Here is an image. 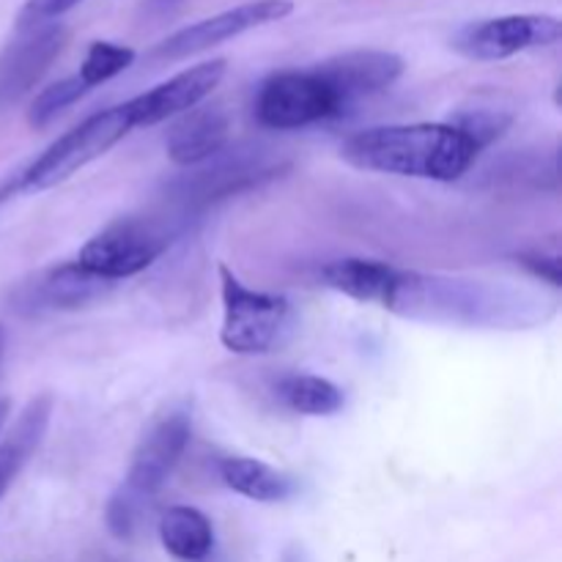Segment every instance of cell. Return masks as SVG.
<instances>
[{
    "instance_id": "6da1fadb",
    "label": "cell",
    "mask_w": 562,
    "mask_h": 562,
    "mask_svg": "<svg viewBox=\"0 0 562 562\" xmlns=\"http://www.w3.org/2000/svg\"><path fill=\"white\" fill-rule=\"evenodd\" d=\"M384 307L409 322L477 329H530L549 322L554 313L552 302L536 291L401 269L395 272Z\"/></svg>"
},
{
    "instance_id": "7a4b0ae2",
    "label": "cell",
    "mask_w": 562,
    "mask_h": 562,
    "mask_svg": "<svg viewBox=\"0 0 562 562\" xmlns=\"http://www.w3.org/2000/svg\"><path fill=\"white\" fill-rule=\"evenodd\" d=\"M483 148L456 124H390L357 132L344 143V159L360 170L409 179L456 181Z\"/></svg>"
},
{
    "instance_id": "3957f363",
    "label": "cell",
    "mask_w": 562,
    "mask_h": 562,
    "mask_svg": "<svg viewBox=\"0 0 562 562\" xmlns=\"http://www.w3.org/2000/svg\"><path fill=\"white\" fill-rule=\"evenodd\" d=\"M181 231L184 225L173 217L115 220L82 245L75 261L86 272L115 283L151 267Z\"/></svg>"
},
{
    "instance_id": "277c9868",
    "label": "cell",
    "mask_w": 562,
    "mask_h": 562,
    "mask_svg": "<svg viewBox=\"0 0 562 562\" xmlns=\"http://www.w3.org/2000/svg\"><path fill=\"white\" fill-rule=\"evenodd\" d=\"M132 130H135V124H132L126 104H115V108L88 115L86 121H80L75 130L64 132L47 151L38 154L22 170L20 190L42 192L49 187H58L60 181L71 179L77 170L108 154Z\"/></svg>"
},
{
    "instance_id": "5b68a950",
    "label": "cell",
    "mask_w": 562,
    "mask_h": 562,
    "mask_svg": "<svg viewBox=\"0 0 562 562\" xmlns=\"http://www.w3.org/2000/svg\"><path fill=\"white\" fill-rule=\"evenodd\" d=\"M280 170H283V165L269 159L258 148H245V151L228 154V157L217 154L170 187L168 206L173 212L170 217L179 220L187 228L192 214L206 212L209 206H214L223 198L236 195V192L252 190V187L280 176Z\"/></svg>"
},
{
    "instance_id": "8992f818",
    "label": "cell",
    "mask_w": 562,
    "mask_h": 562,
    "mask_svg": "<svg viewBox=\"0 0 562 562\" xmlns=\"http://www.w3.org/2000/svg\"><path fill=\"white\" fill-rule=\"evenodd\" d=\"M223 283V327L220 340L234 355H267L283 340L291 318V302L280 294L252 291L231 272L220 267Z\"/></svg>"
},
{
    "instance_id": "52a82bcc",
    "label": "cell",
    "mask_w": 562,
    "mask_h": 562,
    "mask_svg": "<svg viewBox=\"0 0 562 562\" xmlns=\"http://www.w3.org/2000/svg\"><path fill=\"white\" fill-rule=\"evenodd\" d=\"M344 99L318 69H285L267 77L256 93V119L267 130H302L346 113Z\"/></svg>"
},
{
    "instance_id": "ba28073f",
    "label": "cell",
    "mask_w": 562,
    "mask_h": 562,
    "mask_svg": "<svg viewBox=\"0 0 562 562\" xmlns=\"http://www.w3.org/2000/svg\"><path fill=\"white\" fill-rule=\"evenodd\" d=\"M192 439V415L190 409H170L168 415L159 417L132 453L130 472H126L121 488L137 497L140 503L151 499L154 494L162 492L165 483L170 481L179 461L184 459Z\"/></svg>"
},
{
    "instance_id": "9c48e42d",
    "label": "cell",
    "mask_w": 562,
    "mask_h": 562,
    "mask_svg": "<svg viewBox=\"0 0 562 562\" xmlns=\"http://www.w3.org/2000/svg\"><path fill=\"white\" fill-rule=\"evenodd\" d=\"M560 36L562 25L558 16L508 14L464 25L453 36V47L470 60H505L525 49L552 47Z\"/></svg>"
},
{
    "instance_id": "30bf717a",
    "label": "cell",
    "mask_w": 562,
    "mask_h": 562,
    "mask_svg": "<svg viewBox=\"0 0 562 562\" xmlns=\"http://www.w3.org/2000/svg\"><path fill=\"white\" fill-rule=\"evenodd\" d=\"M291 11H294L291 0H250V3H241L223 11V14L206 16V20L195 22V25L181 27L173 36L159 42L151 55L157 60L190 58V55L217 47V44L228 42V38L241 36V33L252 31V27L285 20Z\"/></svg>"
},
{
    "instance_id": "8fae6325",
    "label": "cell",
    "mask_w": 562,
    "mask_h": 562,
    "mask_svg": "<svg viewBox=\"0 0 562 562\" xmlns=\"http://www.w3.org/2000/svg\"><path fill=\"white\" fill-rule=\"evenodd\" d=\"M66 27L49 22L20 31V36L0 53V108L20 102L42 80L66 47Z\"/></svg>"
},
{
    "instance_id": "7c38bea8",
    "label": "cell",
    "mask_w": 562,
    "mask_h": 562,
    "mask_svg": "<svg viewBox=\"0 0 562 562\" xmlns=\"http://www.w3.org/2000/svg\"><path fill=\"white\" fill-rule=\"evenodd\" d=\"M115 283L86 272L77 261L64 263V267L38 272L36 278L16 285L11 296V307L22 316H36V313L49 311H75V307L88 305L108 294Z\"/></svg>"
},
{
    "instance_id": "4fadbf2b",
    "label": "cell",
    "mask_w": 562,
    "mask_h": 562,
    "mask_svg": "<svg viewBox=\"0 0 562 562\" xmlns=\"http://www.w3.org/2000/svg\"><path fill=\"white\" fill-rule=\"evenodd\" d=\"M225 77V60H203V64L192 66V69L181 71V75L170 77V80L159 82L151 91L140 93V97L130 99L126 110L135 126H154L159 121L176 119V115L187 113V110L198 108L220 80Z\"/></svg>"
},
{
    "instance_id": "5bb4252c",
    "label": "cell",
    "mask_w": 562,
    "mask_h": 562,
    "mask_svg": "<svg viewBox=\"0 0 562 562\" xmlns=\"http://www.w3.org/2000/svg\"><path fill=\"white\" fill-rule=\"evenodd\" d=\"M316 69L338 91L346 108H351L360 99L387 91L404 75V60L384 49H355L324 60Z\"/></svg>"
},
{
    "instance_id": "9a60e30c",
    "label": "cell",
    "mask_w": 562,
    "mask_h": 562,
    "mask_svg": "<svg viewBox=\"0 0 562 562\" xmlns=\"http://www.w3.org/2000/svg\"><path fill=\"white\" fill-rule=\"evenodd\" d=\"M231 119L223 108H192L168 132V157L181 168H198L225 151Z\"/></svg>"
},
{
    "instance_id": "2e32d148",
    "label": "cell",
    "mask_w": 562,
    "mask_h": 562,
    "mask_svg": "<svg viewBox=\"0 0 562 562\" xmlns=\"http://www.w3.org/2000/svg\"><path fill=\"white\" fill-rule=\"evenodd\" d=\"M49 417H53V395H36V398L22 409V415L16 417L9 437L0 442V497L9 492L11 483H14L16 475L22 472V467H25L27 461H31V456L38 450V445H42L44 434H47L49 428Z\"/></svg>"
},
{
    "instance_id": "e0dca14e",
    "label": "cell",
    "mask_w": 562,
    "mask_h": 562,
    "mask_svg": "<svg viewBox=\"0 0 562 562\" xmlns=\"http://www.w3.org/2000/svg\"><path fill=\"white\" fill-rule=\"evenodd\" d=\"M398 269L371 258H340L322 269V283L338 294L357 302H379L384 305Z\"/></svg>"
},
{
    "instance_id": "ac0fdd59",
    "label": "cell",
    "mask_w": 562,
    "mask_h": 562,
    "mask_svg": "<svg viewBox=\"0 0 562 562\" xmlns=\"http://www.w3.org/2000/svg\"><path fill=\"white\" fill-rule=\"evenodd\" d=\"M220 477L231 492L252 503H283L296 492L294 477L247 456H228L220 461Z\"/></svg>"
},
{
    "instance_id": "d6986e66",
    "label": "cell",
    "mask_w": 562,
    "mask_h": 562,
    "mask_svg": "<svg viewBox=\"0 0 562 562\" xmlns=\"http://www.w3.org/2000/svg\"><path fill=\"white\" fill-rule=\"evenodd\" d=\"M159 541L176 560L201 562L214 549V527L190 505H173L159 519Z\"/></svg>"
},
{
    "instance_id": "ffe728a7",
    "label": "cell",
    "mask_w": 562,
    "mask_h": 562,
    "mask_svg": "<svg viewBox=\"0 0 562 562\" xmlns=\"http://www.w3.org/2000/svg\"><path fill=\"white\" fill-rule=\"evenodd\" d=\"M278 395L289 409L313 417H329L344 409L346 404V395L338 384H333L329 379L313 376V373L285 376L278 384Z\"/></svg>"
},
{
    "instance_id": "44dd1931",
    "label": "cell",
    "mask_w": 562,
    "mask_h": 562,
    "mask_svg": "<svg viewBox=\"0 0 562 562\" xmlns=\"http://www.w3.org/2000/svg\"><path fill=\"white\" fill-rule=\"evenodd\" d=\"M132 60H135V49L121 47V44L113 42H93L91 47H88L86 60H82L77 77H80V80L86 82L88 91H91V88L102 86V82L113 80L115 75L130 69Z\"/></svg>"
},
{
    "instance_id": "7402d4cb",
    "label": "cell",
    "mask_w": 562,
    "mask_h": 562,
    "mask_svg": "<svg viewBox=\"0 0 562 562\" xmlns=\"http://www.w3.org/2000/svg\"><path fill=\"white\" fill-rule=\"evenodd\" d=\"M86 93L88 88L80 77H64V80L47 86L36 99H33L31 110H27V121H31V126H47L55 115L64 113L69 104H75L77 99H82Z\"/></svg>"
},
{
    "instance_id": "603a6c76",
    "label": "cell",
    "mask_w": 562,
    "mask_h": 562,
    "mask_svg": "<svg viewBox=\"0 0 562 562\" xmlns=\"http://www.w3.org/2000/svg\"><path fill=\"white\" fill-rule=\"evenodd\" d=\"M459 130H464L472 140L481 148H486L488 143L497 140L505 130L510 126V115H505L503 110H470V113H461L459 119L453 121Z\"/></svg>"
},
{
    "instance_id": "cb8c5ba5",
    "label": "cell",
    "mask_w": 562,
    "mask_h": 562,
    "mask_svg": "<svg viewBox=\"0 0 562 562\" xmlns=\"http://www.w3.org/2000/svg\"><path fill=\"white\" fill-rule=\"evenodd\" d=\"M140 499L132 497L130 492L119 486V492L108 499V508H104V521H108V530L115 538H130L135 530L137 514H140Z\"/></svg>"
},
{
    "instance_id": "d4e9b609",
    "label": "cell",
    "mask_w": 562,
    "mask_h": 562,
    "mask_svg": "<svg viewBox=\"0 0 562 562\" xmlns=\"http://www.w3.org/2000/svg\"><path fill=\"white\" fill-rule=\"evenodd\" d=\"M77 3H82V0H27V3L20 9V16H16V27L25 31V27L47 25V22H53L55 16L75 9Z\"/></svg>"
},
{
    "instance_id": "484cf974",
    "label": "cell",
    "mask_w": 562,
    "mask_h": 562,
    "mask_svg": "<svg viewBox=\"0 0 562 562\" xmlns=\"http://www.w3.org/2000/svg\"><path fill=\"white\" fill-rule=\"evenodd\" d=\"M521 267L530 269L536 278L547 280L549 285L560 289V258L558 256H543V252H525L521 256Z\"/></svg>"
},
{
    "instance_id": "4316f807",
    "label": "cell",
    "mask_w": 562,
    "mask_h": 562,
    "mask_svg": "<svg viewBox=\"0 0 562 562\" xmlns=\"http://www.w3.org/2000/svg\"><path fill=\"white\" fill-rule=\"evenodd\" d=\"M181 0H148V9L157 11V14H168L170 9H176Z\"/></svg>"
},
{
    "instance_id": "83f0119b",
    "label": "cell",
    "mask_w": 562,
    "mask_h": 562,
    "mask_svg": "<svg viewBox=\"0 0 562 562\" xmlns=\"http://www.w3.org/2000/svg\"><path fill=\"white\" fill-rule=\"evenodd\" d=\"M5 417H9V401L0 398V431H3V423Z\"/></svg>"
},
{
    "instance_id": "f1b7e54d",
    "label": "cell",
    "mask_w": 562,
    "mask_h": 562,
    "mask_svg": "<svg viewBox=\"0 0 562 562\" xmlns=\"http://www.w3.org/2000/svg\"><path fill=\"white\" fill-rule=\"evenodd\" d=\"M3 355H5V329L3 324H0V362H3Z\"/></svg>"
}]
</instances>
